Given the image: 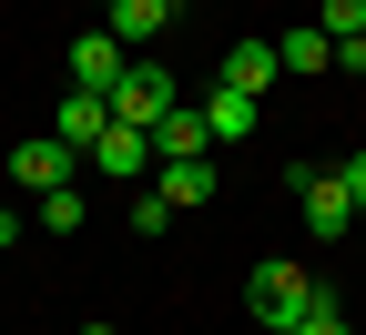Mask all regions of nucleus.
Wrapping results in <instances>:
<instances>
[{
    "mask_svg": "<svg viewBox=\"0 0 366 335\" xmlns=\"http://www.w3.org/2000/svg\"><path fill=\"white\" fill-rule=\"evenodd\" d=\"M244 315H254L264 335H295V325H315V315H336V284L305 274L295 254H264V264L244 274Z\"/></svg>",
    "mask_w": 366,
    "mask_h": 335,
    "instance_id": "nucleus-1",
    "label": "nucleus"
},
{
    "mask_svg": "<svg viewBox=\"0 0 366 335\" xmlns=\"http://www.w3.org/2000/svg\"><path fill=\"white\" fill-rule=\"evenodd\" d=\"M285 183H295V204H305V234H315V244H346V234H356L366 204L346 194V173H336V163H295Z\"/></svg>",
    "mask_w": 366,
    "mask_h": 335,
    "instance_id": "nucleus-2",
    "label": "nucleus"
},
{
    "mask_svg": "<svg viewBox=\"0 0 366 335\" xmlns=\"http://www.w3.org/2000/svg\"><path fill=\"white\" fill-rule=\"evenodd\" d=\"M173 102H183V81H173V71H163L153 51H132V71L112 81V122H143V132H153V122H163Z\"/></svg>",
    "mask_w": 366,
    "mask_h": 335,
    "instance_id": "nucleus-3",
    "label": "nucleus"
},
{
    "mask_svg": "<svg viewBox=\"0 0 366 335\" xmlns=\"http://www.w3.org/2000/svg\"><path fill=\"white\" fill-rule=\"evenodd\" d=\"M71 173H81V153H71L61 132H41V142H21V153H11V183H21L31 204H41V194H61Z\"/></svg>",
    "mask_w": 366,
    "mask_h": 335,
    "instance_id": "nucleus-4",
    "label": "nucleus"
},
{
    "mask_svg": "<svg viewBox=\"0 0 366 335\" xmlns=\"http://www.w3.org/2000/svg\"><path fill=\"white\" fill-rule=\"evenodd\" d=\"M61 71H71V91H102V102H112V81L132 71V51H122L112 31H81L71 51H61Z\"/></svg>",
    "mask_w": 366,
    "mask_h": 335,
    "instance_id": "nucleus-5",
    "label": "nucleus"
},
{
    "mask_svg": "<svg viewBox=\"0 0 366 335\" xmlns=\"http://www.w3.org/2000/svg\"><path fill=\"white\" fill-rule=\"evenodd\" d=\"M102 31L122 41V51H153V41L173 31V0H102Z\"/></svg>",
    "mask_w": 366,
    "mask_h": 335,
    "instance_id": "nucleus-6",
    "label": "nucleus"
},
{
    "mask_svg": "<svg viewBox=\"0 0 366 335\" xmlns=\"http://www.w3.org/2000/svg\"><path fill=\"white\" fill-rule=\"evenodd\" d=\"M194 153H214V122H204V102H173L153 122V163H194Z\"/></svg>",
    "mask_w": 366,
    "mask_h": 335,
    "instance_id": "nucleus-7",
    "label": "nucleus"
},
{
    "mask_svg": "<svg viewBox=\"0 0 366 335\" xmlns=\"http://www.w3.org/2000/svg\"><path fill=\"white\" fill-rule=\"evenodd\" d=\"M92 173H132V183L163 173V163H153V132H143V122H112L102 142H92Z\"/></svg>",
    "mask_w": 366,
    "mask_h": 335,
    "instance_id": "nucleus-8",
    "label": "nucleus"
},
{
    "mask_svg": "<svg viewBox=\"0 0 366 335\" xmlns=\"http://www.w3.org/2000/svg\"><path fill=\"white\" fill-rule=\"evenodd\" d=\"M274 81H285V61H274V41H234V51H224V91H244V102H264Z\"/></svg>",
    "mask_w": 366,
    "mask_h": 335,
    "instance_id": "nucleus-9",
    "label": "nucleus"
},
{
    "mask_svg": "<svg viewBox=\"0 0 366 335\" xmlns=\"http://www.w3.org/2000/svg\"><path fill=\"white\" fill-rule=\"evenodd\" d=\"M112 132V102H102V91H61V142H71V153L92 163V142H102Z\"/></svg>",
    "mask_w": 366,
    "mask_h": 335,
    "instance_id": "nucleus-10",
    "label": "nucleus"
},
{
    "mask_svg": "<svg viewBox=\"0 0 366 335\" xmlns=\"http://www.w3.org/2000/svg\"><path fill=\"white\" fill-rule=\"evenodd\" d=\"M274 61H285L295 81H315V71H336V41H326V31H315V21H295L285 41H274Z\"/></svg>",
    "mask_w": 366,
    "mask_h": 335,
    "instance_id": "nucleus-11",
    "label": "nucleus"
},
{
    "mask_svg": "<svg viewBox=\"0 0 366 335\" xmlns=\"http://www.w3.org/2000/svg\"><path fill=\"white\" fill-rule=\"evenodd\" d=\"M204 122H214V142H244V132L264 122V102H244V91H224V81H214V91H204Z\"/></svg>",
    "mask_w": 366,
    "mask_h": 335,
    "instance_id": "nucleus-12",
    "label": "nucleus"
},
{
    "mask_svg": "<svg viewBox=\"0 0 366 335\" xmlns=\"http://www.w3.org/2000/svg\"><path fill=\"white\" fill-rule=\"evenodd\" d=\"M153 183H163V194H173V204H183V214H194V204H204V194H214V153H194V163H163V173H153Z\"/></svg>",
    "mask_w": 366,
    "mask_h": 335,
    "instance_id": "nucleus-13",
    "label": "nucleus"
},
{
    "mask_svg": "<svg viewBox=\"0 0 366 335\" xmlns=\"http://www.w3.org/2000/svg\"><path fill=\"white\" fill-rule=\"evenodd\" d=\"M173 214H183V204L163 194V183H143V194H132V234H173Z\"/></svg>",
    "mask_w": 366,
    "mask_h": 335,
    "instance_id": "nucleus-14",
    "label": "nucleus"
},
{
    "mask_svg": "<svg viewBox=\"0 0 366 335\" xmlns=\"http://www.w3.org/2000/svg\"><path fill=\"white\" fill-rule=\"evenodd\" d=\"M315 31H326V41H366V0H326Z\"/></svg>",
    "mask_w": 366,
    "mask_h": 335,
    "instance_id": "nucleus-15",
    "label": "nucleus"
},
{
    "mask_svg": "<svg viewBox=\"0 0 366 335\" xmlns=\"http://www.w3.org/2000/svg\"><path fill=\"white\" fill-rule=\"evenodd\" d=\"M81 214H92V204L71 194V183H61V194H41V234H81Z\"/></svg>",
    "mask_w": 366,
    "mask_h": 335,
    "instance_id": "nucleus-16",
    "label": "nucleus"
},
{
    "mask_svg": "<svg viewBox=\"0 0 366 335\" xmlns=\"http://www.w3.org/2000/svg\"><path fill=\"white\" fill-rule=\"evenodd\" d=\"M336 173H346V194H356V204H366V153H346V163H336Z\"/></svg>",
    "mask_w": 366,
    "mask_h": 335,
    "instance_id": "nucleus-17",
    "label": "nucleus"
},
{
    "mask_svg": "<svg viewBox=\"0 0 366 335\" xmlns=\"http://www.w3.org/2000/svg\"><path fill=\"white\" fill-rule=\"evenodd\" d=\"M295 335H356V325H346V315H315V325H295Z\"/></svg>",
    "mask_w": 366,
    "mask_h": 335,
    "instance_id": "nucleus-18",
    "label": "nucleus"
},
{
    "mask_svg": "<svg viewBox=\"0 0 366 335\" xmlns=\"http://www.w3.org/2000/svg\"><path fill=\"white\" fill-rule=\"evenodd\" d=\"M11 244H21V214H11V204H0V254H11Z\"/></svg>",
    "mask_w": 366,
    "mask_h": 335,
    "instance_id": "nucleus-19",
    "label": "nucleus"
},
{
    "mask_svg": "<svg viewBox=\"0 0 366 335\" xmlns=\"http://www.w3.org/2000/svg\"><path fill=\"white\" fill-rule=\"evenodd\" d=\"M81 335H112V325H81Z\"/></svg>",
    "mask_w": 366,
    "mask_h": 335,
    "instance_id": "nucleus-20",
    "label": "nucleus"
}]
</instances>
